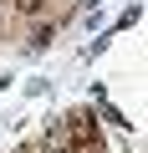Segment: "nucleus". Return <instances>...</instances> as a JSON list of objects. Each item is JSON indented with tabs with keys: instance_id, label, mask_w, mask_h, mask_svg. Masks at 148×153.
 <instances>
[{
	"instance_id": "obj_1",
	"label": "nucleus",
	"mask_w": 148,
	"mask_h": 153,
	"mask_svg": "<svg viewBox=\"0 0 148 153\" xmlns=\"http://www.w3.org/2000/svg\"><path fill=\"white\" fill-rule=\"evenodd\" d=\"M46 5H51V0H16V5H10V10H16V16H41Z\"/></svg>"
}]
</instances>
